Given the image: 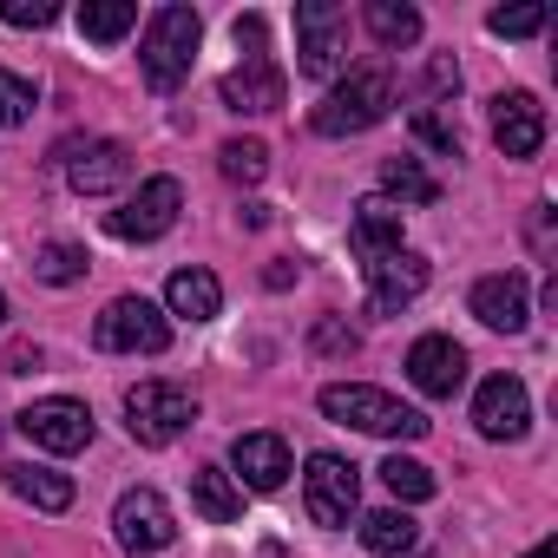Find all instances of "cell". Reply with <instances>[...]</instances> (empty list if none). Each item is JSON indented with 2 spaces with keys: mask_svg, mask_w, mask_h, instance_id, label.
I'll use <instances>...</instances> for the list:
<instances>
[{
  "mask_svg": "<svg viewBox=\"0 0 558 558\" xmlns=\"http://www.w3.org/2000/svg\"><path fill=\"white\" fill-rule=\"evenodd\" d=\"M388 112H395V73L375 60V66H355L349 80H336V86L323 93V106L310 112V125H316L323 138H355V132L381 125Z\"/></svg>",
  "mask_w": 558,
  "mask_h": 558,
  "instance_id": "6da1fadb",
  "label": "cell"
},
{
  "mask_svg": "<svg viewBox=\"0 0 558 558\" xmlns=\"http://www.w3.org/2000/svg\"><path fill=\"white\" fill-rule=\"evenodd\" d=\"M197 40H204V21H197V8H158V14L145 21V47H138L145 86H151V93H178V86L191 80Z\"/></svg>",
  "mask_w": 558,
  "mask_h": 558,
  "instance_id": "7a4b0ae2",
  "label": "cell"
},
{
  "mask_svg": "<svg viewBox=\"0 0 558 558\" xmlns=\"http://www.w3.org/2000/svg\"><path fill=\"white\" fill-rule=\"evenodd\" d=\"M323 414L342 421V427L381 434V440H421V434H427V414H421V408H408V401H395V395H381V388H368V381H336V388H323Z\"/></svg>",
  "mask_w": 558,
  "mask_h": 558,
  "instance_id": "3957f363",
  "label": "cell"
},
{
  "mask_svg": "<svg viewBox=\"0 0 558 558\" xmlns=\"http://www.w3.org/2000/svg\"><path fill=\"white\" fill-rule=\"evenodd\" d=\"M191 421H197V395L178 381H138L125 395V427L138 447H171L178 434H191Z\"/></svg>",
  "mask_w": 558,
  "mask_h": 558,
  "instance_id": "277c9868",
  "label": "cell"
},
{
  "mask_svg": "<svg viewBox=\"0 0 558 558\" xmlns=\"http://www.w3.org/2000/svg\"><path fill=\"white\" fill-rule=\"evenodd\" d=\"M93 342H99L106 355H165V349H171V323H165L158 303H145V296H119V303H106Z\"/></svg>",
  "mask_w": 558,
  "mask_h": 558,
  "instance_id": "5b68a950",
  "label": "cell"
},
{
  "mask_svg": "<svg viewBox=\"0 0 558 558\" xmlns=\"http://www.w3.org/2000/svg\"><path fill=\"white\" fill-rule=\"evenodd\" d=\"M178 204H184V184L178 178H145L119 210H106V230L119 243H151V236H165L178 223Z\"/></svg>",
  "mask_w": 558,
  "mask_h": 558,
  "instance_id": "8992f818",
  "label": "cell"
},
{
  "mask_svg": "<svg viewBox=\"0 0 558 558\" xmlns=\"http://www.w3.org/2000/svg\"><path fill=\"white\" fill-rule=\"evenodd\" d=\"M14 427H21L34 447H47V453H80V447H93V408L73 401V395H47V401L21 408Z\"/></svg>",
  "mask_w": 558,
  "mask_h": 558,
  "instance_id": "52a82bcc",
  "label": "cell"
},
{
  "mask_svg": "<svg viewBox=\"0 0 558 558\" xmlns=\"http://www.w3.org/2000/svg\"><path fill=\"white\" fill-rule=\"evenodd\" d=\"M342 34H349V14L336 8V0H303L296 8V66L303 80H329L342 66Z\"/></svg>",
  "mask_w": 558,
  "mask_h": 558,
  "instance_id": "ba28073f",
  "label": "cell"
},
{
  "mask_svg": "<svg viewBox=\"0 0 558 558\" xmlns=\"http://www.w3.org/2000/svg\"><path fill=\"white\" fill-rule=\"evenodd\" d=\"M112 525H119V545H125L132 558H151V551H165V545L178 538V519H171V506H165L151 486H132V493H119V506H112Z\"/></svg>",
  "mask_w": 558,
  "mask_h": 558,
  "instance_id": "9c48e42d",
  "label": "cell"
},
{
  "mask_svg": "<svg viewBox=\"0 0 558 558\" xmlns=\"http://www.w3.org/2000/svg\"><path fill=\"white\" fill-rule=\"evenodd\" d=\"M303 493H310V519L316 525H349L355 519V499H362V480H355V466L342 453H310Z\"/></svg>",
  "mask_w": 558,
  "mask_h": 558,
  "instance_id": "30bf717a",
  "label": "cell"
},
{
  "mask_svg": "<svg viewBox=\"0 0 558 558\" xmlns=\"http://www.w3.org/2000/svg\"><path fill=\"white\" fill-rule=\"evenodd\" d=\"M473 427H480L486 440H519V434L532 427V395H525V381H519V375L480 381V395H473Z\"/></svg>",
  "mask_w": 558,
  "mask_h": 558,
  "instance_id": "8fae6325",
  "label": "cell"
},
{
  "mask_svg": "<svg viewBox=\"0 0 558 558\" xmlns=\"http://www.w3.org/2000/svg\"><path fill=\"white\" fill-rule=\"evenodd\" d=\"M362 269H368V310H375V316H401V310L427 290V256H414V250L375 256V263H362Z\"/></svg>",
  "mask_w": 558,
  "mask_h": 558,
  "instance_id": "7c38bea8",
  "label": "cell"
},
{
  "mask_svg": "<svg viewBox=\"0 0 558 558\" xmlns=\"http://www.w3.org/2000/svg\"><path fill=\"white\" fill-rule=\"evenodd\" d=\"M408 381L427 395V401H453L460 381H466V349L453 336H421L408 349Z\"/></svg>",
  "mask_w": 558,
  "mask_h": 558,
  "instance_id": "4fadbf2b",
  "label": "cell"
},
{
  "mask_svg": "<svg viewBox=\"0 0 558 558\" xmlns=\"http://www.w3.org/2000/svg\"><path fill=\"white\" fill-rule=\"evenodd\" d=\"M217 93H223V106H230V112H276L290 86H283V66H276L269 53H243V60L223 73V86H217Z\"/></svg>",
  "mask_w": 558,
  "mask_h": 558,
  "instance_id": "5bb4252c",
  "label": "cell"
},
{
  "mask_svg": "<svg viewBox=\"0 0 558 558\" xmlns=\"http://www.w3.org/2000/svg\"><path fill=\"white\" fill-rule=\"evenodd\" d=\"M60 158H66V178H73L80 197H106V191H119V184L132 178V158H125V145H112V138L60 145Z\"/></svg>",
  "mask_w": 558,
  "mask_h": 558,
  "instance_id": "9a60e30c",
  "label": "cell"
},
{
  "mask_svg": "<svg viewBox=\"0 0 558 558\" xmlns=\"http://www.w3.org/2000/svg\"><path fill=\"white\" fill-rule=\"evenodd\" d=\"M230 480L236 486H250V493H276L290 480V440L283 434H236V447H230Z\"/></svg>",
  "mask_w": 558,
  "mask_h": 558,
  "instance_id": "2e32d148",
  "label": "cell"
},
{
  "mask_svg": "<svg viewBox=\"0 0 558 558\" xmlns=\"http://www.w3.org/2000/svg\"><path fill=\"white\" fill-rule=\"evenodd\" d=\"M493 145L506 158H538V145H545V106L532 93H499L493 99Z\"/></svg>",
  "mask_w": 558,
  "mask_h": 558,
  "instance_id": "e0dca14e",
  "label": "cell"
},
{
  "mask_svg": "<svg viewBox=\"0 0 558 558\" xmlns=\"http://www.w3.org/2000/svg\"><path fill=\"white\" fill-rule=\"evenodd\" d=\"M473 316L499 336H519L532 323V303H525V276L519 269H499V276H480L473 283Z\"/></svg>",
  "mask_w": 558,
  "mask_h": 558,
  "instance_id": "ac0fdd59",
  "label": "cell"
},
{
  "mask_svg": "<svg viewBox=\"0 0 558 558\" xmlns=\"http://www.w3.org/2000/svg\"><path fill=\"white\" fill-rule=\"evenodd\" d=\"M349 243H355L362 263L395 256V250H401V204H388V197H362L355 217H349Z\"/></svg>",
  "mask_w": 558,
  "mask_h": 558,
  "instance_id": "d6986e66",
  "label": "cell"
},
{
  "mask_svg": "<svg viewBox=\"0 0 558 558\" xmlns=\"http://www.w3.org/2000/svg\"><path fill=\"white\" fill-rule=\"evenodd\" d=\"M165 310L184 316V323H210L223 310V283H217L210 269H178L171 283H165Z\"/></svg>",
  "mask_w": 558,
  "mask_h": 558,
  "instance_id": "ffe728a7",
  "label": "cell"
},
{
  "mask_svg": "<svg viewBox=\"0 0 558 558\" xmlns=\"http://www.w3.org/2000/svg\"><path fill=\"white\" fill-rule=\"evenodd\" d=\"M191 506H197V519H210V525H236V519H243V486H236L223 466H197V473H191Z\"/></svg>",
  "mask_w": 558,
  "mask_h": 558,
  "instance_id": "44dd1931",
  "label": "cell"
},
{
  "mask_svg": "<svg viewBox=\"0 0 558 558\" xmlns=\"http://www.w3.org/2000/svg\"><path fill=\"white\" fill-rule=\"evenodd\" d=\"M8 486H14L27 506H40V512H66V506H73V480L53 473V466H34V460L8 466Z\"/></svg>",
  "mask_w": 558,
  "mask_h": 558,
  "instance_id": "7402d4cb",
  "label": "cell"
},
{
  "mask_svg": "<svg viewBox=\"0 0 558 558\" xmlns=\"http://www.w3.org/2000/svg\"><path fill=\"white\" fill-rule=\"evenodd\" d=\"M381 197L388 204H434L440 184H434V171L421 158H381Z\"/></svg>",
  "mask_w": 558,
  "mask_h": 558,
  "instance_id": "603a6c76",
  "label": "cell"
},
{
  "mask_svg": "<svg viewBox=\"0 0 558 558\" xmlns=\"http://www.w3.org/2000/svg\"><path fill=\"white\" fill-rule=\"evenodd\" d=\"M414 538H421V525H414L401 506H388V512H368V519H362V545H368L375 558H401V551H414Z\"/></svg>",
  "mask_w": 558,
  "mask_h": 558,
  "instance_id": "cb8c5ba5",
  "label": "cell"
},
{
  "mask_svg": "<svg viewBox=\"0 0 558 558\" xmlns=\"http://www.w3.org/2000/svg\"><path fill=\"white\" fill-rule=\"evenodd\" d=\"M132 27H138V8H132V0H86V8H80V34L99 40V47L125 40Z\"/></svg>",
  "mask_w": 558,
  "mask_h": 558,
  "instance_id": "d4e9b609",
  "label": "cell"
},
{
  "mask_svg": "<svg viewBox=\"0 0 558 558\" xmlns=\"http://www.w3.org/2000/svg\"><path fill=\"white\" fill-rule=\"evenodd\" d=\"M368 34L381 47H414L421 40V14L408 8V0H368Z\"/></svg>",
  "mask_w": 558,
  "mask_h": 558,
  "instance_id": "484cf974",
  "label": "cell"
},
{
  "mask_svg": "<svg viewBox=\"0 0 558 558\" xmlns=\"http://www.w3.org/2000/svg\"><path fill=\"white\" fill-rule=\"evenodd\" d=\"M381 486H388L401 506H421V499H434V466H421V460H408V453H388V460H381Z\"/></svg>",
  "mask_w": 558,
  "mask_h": 558,
  "instance_id": "4316f807",
  "label": "cell"
},
{
  "mask_svg": "<svg viewBox=\"0 0 558 558\" xmlns=\"http://www.w3.org/2000/svg\"><path fill=\"white\" fill-rule=\"evenodd\" d=\"M34 276H40V283H53V290H66V283H80V276H86V250L80 243H40V256H34Z\"/></svg>",
  "mask_w": 558,
  "mask_h": 558,
  "instance_id": "83f0119b",
  "label": "cell"
},
{
  "mask_svg": "<svg viewBox=\"0 0 558 558\" xmlns=\"http://www.w3.org/2000/svg\"><path fill=\"white\" fill-rule=\"evenodd\" d=\"M217 165H223L230 184H256V178L269 171V145H263V138H230V145L217 151Z\"/></svg>",
  "mask_w": 558,
  "mask_h": 558,
  "instance_id": "f1b7e54d",
  "label": "cell"
},
{
  "mask_svg": "<svg viewBox=\"0 0 558 558\" xmlns=\"http://www.w3.org/2000/svg\"><path fill=\"white\" fill-rule=\"evenodd\" d=\"M34 106H40V86L0 66V125H27V119H34Z\"/></svg>",
  "mask_w": 558,
  "mask_h": 558,
  "instance_id": "f546056e",
  "label": "cell"
},
{
  "mask_svg": "<svg viewBox=\"0 0 558 558\" xmlns=\"http://www.w3.org/2000/svg\"><path fill=\"white\" fill-rule=\"evenodd\" d=\"M545 8H538V0H532V8H493L486 14V27L499 34V40H532V34H545Z\"/></svg>",
  "mask_w": 558,
  "mask_h": 558,
  "instance_id": "4dcf8cb0",
  "label": "cell"
},
{
  "mask_svg": "<svg viewBox=\"0 0 558 558\" xmlns=\"http://www.w3.org/2000/svg\"><path fill=\"white\" fill-rule=\"evenodd\" d=\"M414 138H421L427 151H440V158H460V125H453V119H440L434 106H427V112H414Z\"/></svg>",
  "mask_w": 558,
  "mask_h": 558,
  "instance_id": "1f68e13d",
  "label": "cell"
},
{
  "mask_svg": "<svg viewBox=\"0 0 558 558\" xmlns=\"http://www.w3.org/2000/svg\"><path fill=\"white\" fill-rule=\"evenodd\" d=\"M310 349H316V355H355V349H362V336H355L349 323H336V316H329V323H316Z\"/></svg>",
  "mask_w": 558,
  "mask_h": 558,
  "instance_id": "d6a6232c",
  "label": "cell"
},
{
  "mask_svg": "<svg viewBox=\"0 0 558 558\" xmlns=\"http://www.w3.org/2000/svg\"><path fill=\"white\" fill-rule=\"evenodd\" d=\"M0 21H8V27H53L60 8H53V0H8V8H0Z\"/></svg>",
  "mask_w": 558,
  "mask_h": 558,
  "instance_id": "836d02e7",
  "label": "cell"
},
{
  "mask_svg": "<svg viewBox=\"0 0 558 558\" xmlns=\"http://www.w3.org/2000/svg\"><path fill=\"white\" fill-rule=\"evenodd\" d=\"M460 86V66L440 53V60H427V99H440V93H453Z\"/></svg>",
  "mask_w": 558,
  "mask_h": 558,
  "instance_id": "e575fe53",
  "label": "cell"
},
{
  "mask_svg": "<svg viewBox=\"0 0 558 558\" xmlns=\"http://www.w3.org/2000/svg\"><path fill=\"white\" fill-rule=\"evenodd\" d=\"M263 283H269V290H290V283H296V269H290V263H269V269H263Z\"/></svg>",
  "mask_w": 558,
  "mask_h": 558,
  "instance_id": "d590c367",
  "label": "cell"
},
{
  "mask_svg": "<svg viewBox=\"0 0 558 558\" xmlns=\"http://www.w3.org/2000/svg\"><path fill=\"white\" fill-rule=\"evenodd\" d=\"M8 368H14V375H27V368H40V349H14V355H8Z\"/></svg>",
  "mask_w": 558,
  "mask_h": 558,
  "instance_id": "8d00e7d4",
  "label": "cell"
},
{
  "mask_svg": "<svg viewBox=\"0 0 558 558\" xmlns=\"http://www.w3.org/2000/svg\"><path fill=\"white\" fill-rule=\"evenodd\" d=\"M525 558H558V538H538V545H532Z\"/></svg>",
  "mask_w": 558,
  "mask_h": 558,
  "instance_id": "74e56055",
  "label": "cell"
},
{
  "mask_svg": "<svg viewBox=\"0 0 558 558\" xmlns=\"http://www.w3.org/2000/svg\"><path fill=\"white\" fill-rule=\"evenodd\" d=\"M256 558H290V551H283V545H263V551H256Z\"/></svg>",
  "mask_w": 558,
  "mask_h": 558,
  "instance_id": "f35d334b",
  "label": "cell"
},
{
  "mask_svg": "<svg viewBox=\"0 0 558 558\" xmlns=\"http://www.w3.org/2000/svg\"><path fill=\"white\" fill-rule=\"evenodd\" d=\"M0 323H8V296H0Z\"/></svg>",
  "mask_w": 558,
  "mask_h": 558,
  "instance_id": "ab89813d",
  "label": "cell"
}]
</instances>
